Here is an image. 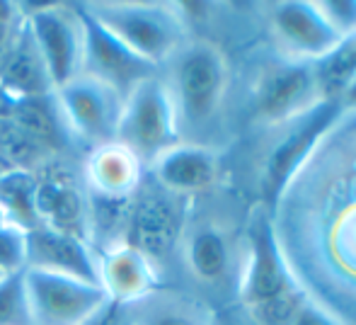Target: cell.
<instances>
[{
  "label": "cell",
  "mask_w": 356,
  "mask_h": 325,
  "mask_svg": "<svg viewBox=\"0 0 356 325\" xmlns=\"http://www.w3.org/2000/svg\"><path fill=\"white\" fill-rule=\"evenodd\" d=\"M315 63L284 58L264 71L254 93V109L259 122L284 127L323 102Z\"/></svg>",
  "instance_id": "12"
},
{
  "label": "cell",
  "mask_w": 356,
  "mask_h": 325,
  "mask_svg": "<svg viewBox=\"0 0 356 325\" xmlns=\"http://www.w3.org/2000/svg\"><path fill=\"white\" fill-rule=\"evenodd\" d=\"M289 325H342V323L334 321L327 311H323L320 306H315L313 301H305Z\"/></svg>",
  "instance_id": "29"
},
{
  "label": "cell",
  "mask_w": 356,
  "mask_h": 325,
  "mask_svg": "<svg viewBox=\"0 0 356 325\" xmlns=\"http://www.w3.org/2000/svg\"><path fill=\"white\" fill-rule=\"evenodd\" d=\"M97 272L99 287L104 289L109 301L119 308L131 306L158 287H163V272L129 243L99 250Z\"/></svg>",
  "instance_id": "16"
},
{
  "label": "cell",
  "mask_w": 356,
  "mask_h": 325,
  "mask_svg": "<svg viewBox=\"0 0 356 325\" xmlns=\"http://www.w3.org/2000/svg\"><path fill=\"white\" fill-rule=\"evenodd\" d=\"M114 141L127 146L145 165V170L160 153L182 141L177 112L160 73L136 85L124 100Z\"/></svg>",
  "instance_id": "6"
},
{
  "label": "cell",
  "mask_w": 356,
  "mask_h": 325,
  "mask_svg": "<svg viewBox=\"0 0 356 325\" xmlns=\"http://www.w3.org/2000/svg\"><path fill=\"white\" fill-rule=\"evenodd\" d=\"M131 202L129 199H109L88 194L85 209V236L95 253L107 250L112 245L127 243L129 219H131Z\"/></svg>",
  "instance_id": "22"
},
{
  "label": "cell",
  "mask_w": 356,
  "mask_h": 325,
  "mask_svg": "<svg viewBox=\"0 0 356 325\" xmlns=\"http://www.w3.org/2000/svg\"><path fill=\"white\" fill-rule=\"evenodd\" d=\"M145 177V165L119 141L102 143L85 153L80 161L83 187L95 197L129 199L141 189Z\"/></svg>",
  "instance_id": "17"
},
{
  "label": "cell",
  "mask_w": 356,
  "mask_h": 325,
  "mask_svg": "<svg viewBox=\"0 0 356 325\" xmlns=\"http://www.w3.org/2000/svg\"><path fill=\"white\" fill-rule=\"evenodd\" d=\"M177 255L189 277L202 287H218L230 272L228 233L211 219H187Z\"/></svg>",
  "instance_id": "18"
},
{
  "label": "cell",
  "mask_w": 356,
  "mask_h": 325,
  "mask_svg": "<svg viewBox=\"0 0 356 325\" xmlns=\"http://www.w3.org/2000/svg\"><path fill=\"white\" fill-rule=\"evenodd\" d=\"M83 73L99 78V81L107 83L109 88H114L127 100L129 93L136 85H141L143 81L153 78L160 71H155L153 66H148L138 56H134L131 51H127L122 44L114 42L109 34H104L102 29L95 27L88 19V42H85Z\"/></svg>",
  "instance_id": "19"
},
{
  "label": "cell",
  "mask_w": 356,
  "mask_h": 325,
  "mask_svg": "<svg viewBox=\"0 0 356 325\" xmlns=\"http://www.w3.org/2000/svg\"><path fill=\"white\" fill-rule=\"evenodd\" d=\"M51 102L68 143L83 156L117 136L124 97L99 78L80 73L54 90Z\"/></svg>",
  "instance_id": "5"
},
{
  "label": "cell",
  "mask_w": 356,
  "mask_h": 325,
  "mask_svg": "<svg viewBox=\"0 0 356 325\" xmlns=\"http://www.w3.org/2000/svg\"><path fill=\"white\" fill-rule=\"evenodd\" d=\"M127 325H218L207 299L172 287H158L124 308Z\"/></svg>",
  "instance_id": "20"
},
{
  "label": "cell",
  "mask_w": 356,
  "mask_h": 325,
  "mask_svg": "<svg viewBox=\"0 0 356 325\" xmlns=\"http://www.w3.org/2000/svg\"><path fill=\"white\" fill-rule=\"evenodd\" d=\"M0 90L15 104L44 100L54 93L47 66H44L42 56L37 51V44H34L32 34L27 29V19H24L22 32H19L17 42H15L3 71H0Z\"/></svg>",
  "instance_id": "21"
},
{
  "label": "cell",
  "mask_w": 356,
  "mask_h": 325,
  "mask_svg": "<svg viewBox=\"0 0 356 325\" xmlns=\"http://www.w3.org/2000/svg\"><path fill=\"white\" fill-rule=\"evenodd\" d=\"M27 267V231L17 226H0V269L5 274H19Z\"/></svg>",
  "instance_id": "26"
},
{
  "label": "cell",
  "mask_w": 356,
  "mask_h": 325,
  "mask_svg": "<svg viewBox=\"0 0 356 325\" xmlns=\"http://www.w3.org/2000/svg\"><path fill=\"white\" fill-rule=\"evenodd\" d=\"M27 29L47 66L54 90L83 73L88 19L80 13L78 3L27 5Z\"/></svg>",
  "instance_id": "7"
},
{
  "label": "cell",
  "mask_w": 356,
  "mask_h": 325,
  "mask_svg": "<svg viewBox=\"0 0 356 325\" xmlns=\"http://www.w3.org/2000/svg\"><path fill=\"white\" fill-rule=\"evenodd\" d=\"M8 277H10V274H5L3 269H0V284H3V282H5V279H8Z\"/></svg>",
  "instance_id": "31"
},
{
  "label": "cell",
  "mask_w": 356,
  "mask_h": 325,
  "mask_svg": "<svg viewBox=\"0 0 356 325\" xmlns=\"http://www.w3.org/2000/svg\"><path fill=\"white\" fill-rule=\"evenodd\" d=\"M187 219V199L165 192L145 177L141 189L134 194L127 243L163 272L165 262L177 255Z\"/></svg>",
  "instance_id": "8"
},
{
  "label": "cell",
  "mask_w": 356,
  "mask_h": 325,
  "mask_svg": "<svg viewBox=\"0 0 356 325\" xmlns=\"http://www.w3.org/2000/svg\"><path fill=\"white\" fill-rule=\"evenodd\" d=\"M318 85L325 100H337L342 90L356 78V34L344 37L334 51L315 63Z\"/></svg>",
  "instance_id": "24"
},
{
  "label": "cell",
  "mask_w": 356,
  "mask_h": 325,
  "mask_svg": "<svg viewBox=\"0 0 356 325\" xmlns=\"http://www.w3.org/2000/svg\"><path fill=\"white\" fill-rule=\"evenodd\" d=\"M80 13L143 63L163 71L192 37L184 5L165 0H83Z\"/></svg>",
  "instance_id": "2"
},
{
  "label": "cell",
  "mask_w": 356,
  "mask_h": 325,
  "mask_svg": "<svg viewBox=\"0 0 356 325\" xmlns=\"http://www.w3.org/2000/svg\"><path fill=\"white\" fill-rule=\"evenodd\" d=\"M27 19V5L13 3V0H0V71L17 42L19 32Z\"/></svg>",
  "instance_id": "27"
},
{
  "label": "cell",
  "mask_w": 356,
  "mask_h": 325,
  "mask_svg": "<svg viewBox=\"0 0 356 325\" xmlns=\"http://www.w3.org/2000/svg\"><path fill=\"white\" fill-rule=\"evenodd\" d=\"M34 180H37L34 207H37L39 226L88 241L85 236L88 192L80 180V168H73L66 156H56L34 170Z\"/></svg>",
  "instance_id": "10"
},
{
  "label": "cell",
  "mask_w": 356,
  "mask_h": 325,
  "mask_svg": "<svg viewBox=\"0 0 356 325\" xmlns=\"http://www.w3.org/2000/svg\"><path fill=\"white\" fill-rule=\"evenodd\" d=\"M269 209L305 299L356 325V109H342Z\"/></svg>",
  "instance_id": "1"
},
{
  "label": "cell",
  "mask_w": 356,
  "mask_h": 325,
  "mask_svg": "<svg viewBox=\"0 0 356 325\" xmlns=\"http://www.w3.org/2000/svg\"><path fill=\"white\" fill-rule=\"evenodd\" d=\"M145 173L160 189L189 202L199 194H207L216 184L220 173V156L213 146L179 141L160 153Z\"/></svg>",
  "instance_id": "14"
},
{
  "label": "cell",
  "mask_w": 356,
  "mask_h": 325,
  "mask_svg": "<svg viewBox=\"0 0 356 325\" xmlns=\"http://www.w3.org/2000/svg\"><path fill=\"white\" fill-rule=\"evenodd\" d=\"M0 325H34L22 272L10 274L0 284Z\"/></svg>",
  "instance_id": "25"
},
{
  "label": "cell",
  "mask_w": 356,
  "mask_h": 325,
  "mask_svg": "<svg viewBox=\"0 0 356 325\" xmlns=\"http://www.w3.org/2000/svg\"><path fill=\"white\" fill-rule=\"evenodd\" d=\"M269 27L291 61L318 63L344 39L325 17L318 0H282L269 5Z\"/></svg>",
  "instance_id": "13"
},
{
  "label": "cell",
  "mask_w": 356,
  "mask_h": 325,
  "mask_svg": "<svg viewBox=\"0 0 356 325\" xmlns=\"http://www.w3.org/2000/svg\"><path fill=\"white\" fill-rule=\"evenodd\" d=\"M58 277L80 279L88 284H99L97 253L83 238L37 226L27 231V267Z\"/></svg>",
  "instance_id": "15"
},
{
  "label": "cell",
  "mask_w": 356,
  "mask_h": 325,
  "mask_svg": "<svg viewBox=\"0 0 356 325\" xmlns=\"http://www.w3.org/2000/svg\"><path fill=\"white\" fill-rule=\"evenodd\" d=\"M318 5L342 37L356 34V0H318Z\"/></svg>",
  "instance_id": "28"
},
{
  "label": "cell",
  "mask_w": 356,
  "mask_h": 325,
  "mask_svg": "<svg viewBox=\"0 0 356 325\" xmlns=\"http://www.w3.org/2000/svg\"><path fill=\"white\" fill-rule=\"evenodd\" d=\"M37 180L29 170H5L0 173V212L10 226L32 231L39 226L34 207Z\"/></svg>",
  "instance_id": "23"
},
{
  "label": "cell",
  "mask_w": 356,
  "mask_h": 325,
  "mask_svg": "<svg viewBox=\"0 0 356 325\" xmlns=\"http://www.w3.org/2000/svg\"><path fill=\"white\" fill-rule=\"evenodd\" d=\"M339 114H342V104L337 100H323L303 117L284 124V138L269 151L262 165V197L267 207L277 202L293 173L305 163V158L313 153V148Z\"/></svg>",
  "instance_id": "11"
},
{
  "label": "cell",
  "mask_w": 356,
  "mask_h": 325,
  "mask_svg": "<svg viewBox=\"0 0 356 325\" xmlns=\"http://www.w3.org/2000/svg\"><path fill=\"white\" fill-rule=\"evenodd\" d=\"M90 325H127V318H124V308L119 306H109L102 316H97Z\"/></svg>",
  "instance_id": "30"
},
{
  "label": "cell",
  "mask_w": 356,
  "mask_h": 325,
  "mask_svg": "<svg viewBox=\"0 0 356 325\" xmlns=\"http://www.w3.org/2000/svg\"><path fill=\"white\" fill-rule=\"evenodd\" d=\"M24 292L34 325H90L112 301L99 284L24 269Z\"/></svg>",
  "instance_id": "9"
},
{
  "label": "cell",
  "mask_w": 356,
  "mask_h": 325,
  "mask_svg": "<svg viewBox=\"0 0 356 325\" xmlns=\"http://www.w3.org/2000/svg\"><path fill=\"white\" fill-rule=\"evenodd\" d=\"M160 76L172 97L182 141L204 143L228 93L230 71L223 49L211 39L189 37Z\"/></svg>",
  "instance_id": "3"
},
{
  "label": "cell",
  "mask_w": 356,
  "mask_h": 325,
  "mask_svg": "<svg viewBox=\"0 0 356 325\" xmlns=\"http://www.w3.org/2000/svg\"><path fill=\"white\" fill-rule=\"evenodd\" d=\"M238 294L254 325H289L308 301L279 250L267 212L250 221Z\"/></svg>",
  "instance_id": "4"
},
{
  "label": "cell",
  "mask_w": 356,
  "mask_h": 325,
  "mask_svg": "<svg viewBox=\"0 0 356 325\" xmlns=\"http://www.w3.org/2000/svg\"><path fill=\"white\" fill-rule=\"evenodd\" d=\"M5 223H8V221H5V216H3V212H0V226H5Z\"/></svg>",
  "instance_id": "32"
}]
</instances>
